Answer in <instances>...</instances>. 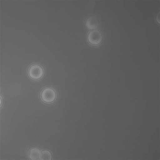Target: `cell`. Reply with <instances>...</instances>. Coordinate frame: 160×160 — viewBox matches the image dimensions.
Segmentation results:
<instances>
[{"label": "cell", "instance_id": "cell-1", "mask_svg": "<svg viewBox=\"0 0 160 160\" xmlns=\"http://www.w3.org/2000/svg\"><path fill=\"white\" fill-rule=\"evenodd\" d=\"M57 95L56 92L52 88H46L42 91L41 98L44 102L50 103L56 100Z\"/></svg>", "mask_w": 160, "mask_h": 160}, {"label": "cell", "instance_id": "cell-2", "mask_svg": "<svg viewBox=\"0 0 160 160\" xmlns=\"http://www.w3.org/2000/svg\"><path fill=\"white\" fill-rule=\"evenodd\" d=\"M28 74L31 79L37 81L43 77L44 70L42 67L39 65H33L29 67Z\"/></svg>", "mask_w": 160, "mask_h": 160}, {"label": "cell", "instance_id": "cell-3", "mask_svg": "<svg viewBox=\"0 0 160 160\" xmlns=\"http://www.w3.org/2000/svg\"><path fill=\"white\" fill-rule=\"evenodd\" d=\"M87 39L91 44L95 46L98 45L102 41V35L99 31H92L88 33Z\"/></svg>", "mask_w": 160, "mask_h": 160}, {"label": "cell", "instance_id": "cell-4", "mask_svg": "<svg viewBox=\"0 0 160 160\" xmlns=\"http://www.w3.org/2000/svg\"><path fill=\"white\" fill-rule=\"evenodd\" d=\"M86 24L88 28L90 29H95L98 27V22L96 18L91 17L86 20Z\"/></svg>", "mask_w": 160, "mask_h": 160}, {"label": "cell", "instance_id": "cell-5", "mask_svg": "<svg viewBox=\"0 0 160 160\" xmlns=\"http://www.w3.org/2000/svg\"><path fill=\"white\" fill-rule=\"evenodd\" d=\"M41 151L38 148H33L29 150L28 156L29 158L32 160L40 159Z\"/></svg>", "mask_w": 160, "mask_h": 160}, {"label": "cell", "instance_id": "cell-6", "mask_svg": "<svg viewBox=\"0 0 160 160\" xmlns=\"http://www.w3.org/2000/svg\"><path fill=\"white\" fill-rule=\"evenodd\" d=\"M52 158V155L49 151L44 150L41 153L40 159L41 160H50Z\"/></svg>", "mask_w": 160, "mask_h": 160}, {"label": "cell", "instance_id": "cell-7", "mask_svg": "<svg viewBox=\"0 0 160 160\" xmlns=\"http://www.w3.org/2000/svg\"><path fill=\"white\" fill-rule=\"evenodd\" d=\"M135 140V138H133V140Z\"/></svg>", "mask_w": 160, "mask_h": 160}]
</instances>
